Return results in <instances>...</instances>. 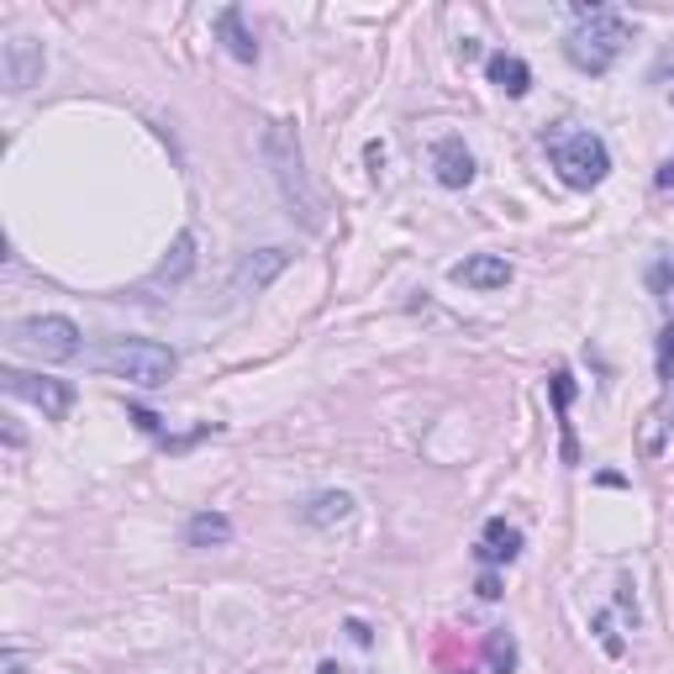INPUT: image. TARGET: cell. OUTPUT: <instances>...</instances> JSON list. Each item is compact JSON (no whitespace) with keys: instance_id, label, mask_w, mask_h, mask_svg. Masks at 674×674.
<instances>
[{"instance_id":"cell-1","label":"cell","mask_w":674,"mask_h":674,"mask_svg":"<svg viewBox=\"0 0 674 674\" xmlns=\"http://www.w3.org/2000/svg\"><path fill=\"white\" fill-rule=\"evenodd\" d=\"M259 153H264V168L274 180V191L285 200V211L306 232H322V195H316L312 174H306V153H301V138L290 121H264L259 132Z\"/></svg>"},{"instance_id":"cell-2","label":"cell","mask_w":674,"mask_h":674,"mask_svg":"<svg viewBox=\"0 0 674 674\" xmlns=\"http://www.w3.org/2000/svg\"><path fill=\"white\" fill-rule=\"evenodd\" d=\"M90 363H96L100 374H111V380H127V385H143V390H159L174 380V369H180V354L164 348V343H153V337H106L90 348Z\"/></svg>"},{"instance_id":"cell-3","label":"cell","mask_w":674,"mask_h":674,"mask_svg":"<svg viewBox=\"0 0 674 674\" xmlns=\"http://www.w3.org/2000/svg\"><path fill=\"white\" fill-rule=\"evenodd\" d=\"M627 43H632V32L611 6H575V26L564 32V58L579 74H606L622 58Z\"/></svg>"},{"instance_id":"cell-4","label":"cell","mask_w":674,"mask_h":674,"mask_svg":"<svg viewBox=\"0 0 674 674\" xmlns=\"http://www.w3.org/2000/svg\"><path fill=\"white\" fill-rule=\"evenodd\" d=\"M543 148H548V164L558 168V180L569 185V191H596L606 174H611V148L590 132V127H548V138H543Z\"/></svg>"},{"instance_id":"cell-5","label":"cell","mask_w":674,"mask_h":674,"mask_svg":"<svg viewBox=\"0 0 674 674\" xmlns=\"http://www.w3.org/2000/svg\"><path fill=\"white\" fill-rule=\"evenodd\" d=\"M6 343H11L17 354H26V359H37V363L79 359V327H74L69 316H26V322L11 327Z\"/></svg>"},{"instance_id":"cell-6","label":"cell","mask_w":674,"mask_h":674,"mask_svg":"<svg viewBox=\"0 0 674 674\" xmlns=\"http://www.w3.org/2000/svg\"><path fill=\"white\" fill-rule=\"evenodd\" d=\"M0 380H6V395H17L26 406H37L43 416H69L74 406V385L69 380H53V374H26V369H0Z\"/></svg>"},{"instance_id":"cell-7","label":"cell","mask_w":674,"mask_h":674,"mask_svg":"<svg viewBox=\"0 0 674 674\" xmlns=\"http://www.w3.org/2000/svg\"><path fill=\"white\" fill-rule=\"evenodd\" d=\"M43 69H48V58H43V43L37 37H6L0 43V79H6V90L11 96H22V90H32L37 79H43Z\"/></svg>"},{"instance_id":"cell-8","label":"cell","mask_w":674,"mask_h":674,"mask_svg":"<svg viewBox=\"0 0 674 674\" xmlns=\"http://www.w3.org/2000/svg\"><path fill=\"white\" fill-rule=\"evenodd\" d=\"M285 269H290L285 248H253V253H242L238 274H232V295H264Z\"/></svg>"},{"instance_id":"cell-9","label":"cell","mask_w":674,"mask_h":674,"mask_svg":"<svg viewBox=\"0 0 674 674\" xmlns=\"http://www.w3.org/2000/svg\"><path fill=\"white\" fill-rule=\"evenodd\" d=\"M475 153L464 148V138H437L433 143V180L443 191H469L475 185Z\"/></svg>"},{"instance_id":"cell-10","label":"cell","mask_w":674,"mask_h":674,"mask_svg":"<svg viewBox=\"0 0 674 674\" xmlns=\"http://www.w3.org/2000/svg\"><path fill=\"white\" fill-rule=\"evenodd\" d=\"M448 274H454L458 285L485 290V295H490V290H506V285H511V264H506L501 253H469V259H458Z\"/></svg>"},{"instance_id":"cell-11","label":"cell","mask_w":674,"mask_h":674,"mask_svg":"<svg viewBox=\"0 0 674 674\" xmlns=\"http://www.w3.org/2000/svg\"><path fill=\"white\" fill-rule=\"evenodd\" d=\"M191 269H195V232H180V238L168 242L164 264L148 274L143 295H148V290H174V285H185V280H191Z\"/></svg>"},{"instance_id":"cell-12","label":"cell","mask_w":674,"mask_h":674,"mask_svg":"<svg viewBox=\"0 0 674 674\" xmlns=\"http://www.w3.org/2000/svg\"><path fill=\"white\" fill-rule=\"evenodd\" d=\"M485 74H490V85L511 100H522L532 90V69L517 58V53H490V58H485Z\"/></svg>"},{"instance_id":"cell-13","label":"cell","mask_w":674,"mask_h":674,"mask_svg":"<svg viewBox=\"0 0 674 674\" xmlns=\"http://www.w3.org/2000/svg\"><path fill=\"white\" fill-rule=\"evenodd\" d=\"M517 554H522V532L511 528V522H501V517H490L475 558H480V564H511Z\"/></svg>"},{"instance_id":"cell-14","label":"cell","mask_w":674,"mask_h":674,"mask_svg":"<svg viewBox=\"0 0 674 674\" xmlns=\"http://www.w3.org/2000/svg\"><path fill=\"white\" fill-rule=\"evenodd\" d=\"M217 37L227 43V53H232L238 64H253V58H259V43H253V32H248L238 6H221L217 11Z\"/></svg>"},{"instance_id":"cell-15","label":"cell","mask_w":674,"mask_h":674,"mask_svg":"<svg viewBox=\"0 0 674 674\" xmlns=\"http://www.w3.org/2000/svg\"><path fill=\"white\" fill-rule=\"evenodd\" d=\"M301 517L312 522V528H333V522H348L354 517V496L348 490H322L312 501L301 506Z\"/></svg>"},{"instance_id":"cell-16","label":"cell","mask_w":674,"mask_h":674,"mask_svg":"<svg viewBox=\"0 0 674 674\" xmlns=\"http://www.w3.org/2000/svg\"><path fill=\"white\" fill-rule=\"evenodd\" d=\"M185 543L191 548H221V543H232V522L221 511H200L185 522Z\"/></svg>"},{"instance_id":"cell-17","label":"cell","mask_w":674,"mask_h":674,"mask_svg":"<svg viewBox=\"0 0 674 674\" xmlns=\"http://www.w3.org/2000/svg\"><path fill=\"white\" fill-rule=\"evenodd\" d=\"M659 380L674 385V316H670V327L659 333Z\"/></svg>"},{"instance_id":"cell-18","label":"cell","mask_w":674,"mask_h":674,"mask_svg":"<svg viewBox=\"0 0 674 674\" xmlns=\"http://www.w3.org/2000/svg\"><path fill=\"white\" fill-rule=\"evenodd\" d=\"M490 664H496V670H511V664H517V643H511V638H506V632H496V638H490Z\"/></svg>"},{"instance_id":"cell-19","label":"cell","mask_w":674,"mask_h":674,"mask_svg":"<svg viewBox=\"0 0 674 674\" xmlns=\"http://www.w3.org/2000/svg\"><path fill=\"white\" fill-rule=\"evenodd\" d=\"M596 632H601V649L611 653V659H622V638L611 632V617H606V611H601V617H596Z\"/></svg>"},{"instance_id":"cell-20","label":"cell","mask_w":674,"mask_h":674,"mask_svg":"<svg viewBox=\"0 0 674 674\" xmlns=\"http://www.w3.org/2000/svg\"><path fill=\"white\" fill-rule=\"evenodd\" d=\"M132 422H138L143 433H164V422H159L153 411H143V406H132Z\"/></svg>"},{"instance_id":"cell-21","label":"cell","mask_w":674,"mask_h":674,"mask_svg":"<svg viewBox=\"0 0 674 674\" xmlns=\"http://www.w3.org/2000/svg\"><path fill=\"white\" fill-rule=\"evenodd\" d=\"M480 596L485 601H496V596H501V575H496V569H485L480 575Z\"/></svg>"},{"instance_id":"cell-22","label":"cell","mask_w":674,"mask_h":674,"mask_svg":"<svg viewBox=\"0 0 674 674\" xmlns=\"http://www.w3.org/2000/svg\"><path fill=\"white\" fill-rule=\"evenodd\" d=\"M348 632H354V643H359V649H369V643H374V632H369V627H363L359 617H354V622H348Z\"/></svg>"},{"instance_id":"cell-23","label":"cell","mask_w":674,"mask_h":674,"mask_svg":"<svg viewBox=\"0 0 674 674\" xmlns=\"http://www.w3.org/2000/svg\"><path fill=\"white\" fill-rule=\"evenodd\" d=\"M659 191H670V195H674V159H670L664 168H659Z\"/></svg>"},{"instance_id":"cell-24","label":"cell","mask_w":674,"mask_h":674,"mask_svg":"<svg viewBox=\"0 0 674 674\" xmlns=\"http://www.w3.org/2000/svg\"><path fill=\"white\" fill-rule=\"evenodd\" d=\"M26 670V664H22V653H17V649H6V674H22Z\"/></svg>"},{"instance_id":"cell-25","label":"cell","mask_w":674,"mask_h":674,"mask_svg":"<svg viewBox=\"0 0 674 674\" xmlns=\"http://www.w3.org/2000/svg\"><path fill=\"white\" fill-rule=\"evenodd\" d=\"M316 674H343V670H337V664H322V670H316Z\"/></svg>"},{"instance_id":"cell-26","label":"cell","mask_w":674,"mask_h":674,"mask_svg":"<svg viewBox=\"0 0 674 674\" xmlns=\"http://www.w3.org/2000/svg\"><path fill=\"white\" fill-rule=\"evenodd\" d=\"M670 106H674V74H670Z\"/></svg>"}]
</instances>
